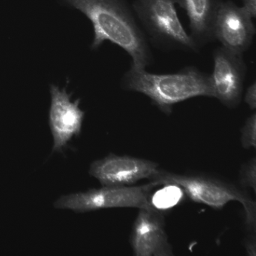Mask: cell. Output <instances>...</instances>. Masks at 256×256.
Listing matches in <instances>:
<instances>
[{"mask_svg":"<svg viewBox=\"0 0 256 256\" xmlns=\"http://www.w3.org/2000/svg\"><path fill=\"white\" fill-rule=\"evenodd\" d=\"M83 13L92 23L91 49L97 50L110 42L125 50L134 66L146 70L154 62L150 44L127 0H64Z\"/></svg>","mask_w":256,"mask_h":256,"instance_id":"cell-1","label":"cell"},{"mask_svg":"<svg viewBox=\"0 0 256 256\" xmlns=\"http://www.w3.org/2000/svg\"><path fill=\"white\" fill-rule=\"evenodd\" d=\"M126 91L143 94L166 115L174 107L197 97L214 98L210 74L196 66H187L173 74H154L131 64L121 79Z\"/></svg>","mask_w":256,"mask_h":256,"instance_id":"cell-2","label":"cell"},{"mask_svg":"<svg viewBox=\"0 0 256 256\" xmlns=\"http://www.w3.org/2000/svg\"><path fill=\"white\" fill-rule=\"evenodd\" d=\"M150 181L161 186L179 187L187 198L217 210L232 202H240L245 210L246 228L256 233V204L246 188L220 178L202 174L173 173L158 168Z\"/></svg>","mask_w":256,"mask_h":256,"instance_id":"cell-3","label":"cell"},{"mask_svg":"<svg viewBox=\"0 0 256 256\" xmlns=\"http://www.w3.org/2000/svg\"><path fill=\"white\" fill-rule=\"evenodd\" d=\"M132 7L150 44L156 48L198 52L180 20L175 0H134Z\"/></svg>","mask_w":256,"mask_h":256,"instance_id":"cell-4","label":"cell"},{"mask_svg":"<svg viewBox=\"0 0 256 256\" xmlns=\"http://www.w3.org/2000/svg\"><path fill=\"white\" fill-rule=\"evenodd\" d=\"M158 187L150 182L139 186H103L84 192L60 198L54 204L56 209L70 210L77 214L112 208H144L154 206V191Z\"/></svg>","mask_w":256,"mask_h":256,"instance_id":"cell-5","label":"cell"},{"mask_svg":"<svg viewBox=\"0 0 256 256\" xmlns=\"http://www.w3.org/2000/svg\"><path fill=\"white\" fill-rule=\"evenodd\" d=\"M214 70L210 77L214 98L228 108L238 107L242 102L247 66L244 55L234 53L224 47L212 53Z\"/></svg>","mask_w":256,"mask_h":256,"instance_id":"cell-6","label":"cell"},{"mask_svg":"<svg viewBox=\"0 0 256 256\" xmlns=\"http://www.w3.org/2000/svg\"><path fill=\"white\" fill-rule=\"evenodd\" d=\"M50 92L48 122L54 138L52 154H62L74 138L80 137L86 114L80 108V100L73 101L72 94L66 88L52 84Z\"/></svg>","mask_w":256,"mask_h":256,"instance_id":"cell-7","label":"cell"},{"mask_svg":"<svg viewBox=\"0 0 256 256\" xmlns=\"http://www.w3.org/2000/svg\"><path fill=\"white\" fill-rule=\"evenodd\" d=\"M166 211L156 206L139 210L130 245L136 256H172L173 247L166 233Z\"/></svg>","mask_w":256,"mask_h":256,"instance_id":"cell-8","label":"cell"},{"mask_svg":"<svg viewBox=\"0 0 256 256\" xmlns=\"http://www.w3.org/2000/svg\"><path fill=\"white\" fill-rule=\"evenodd\" d=\"M158 164L130 156L110 154L91 164L90 174L102 186H130L152 176Z\"/></svg>","mask_w":256,"mask_h":256,"instance_id":"cell-9","label":"cell"},{"mask_svg":"<svg viewBox=\"0 0 256 256\" xmlns=\"http://www.w3.org/2000/svg\"><path fill=\"white\" fill-rule=\"evenodd\" d=\"M256 34V26L250 14L233 1H223L216 19L215 40L224 48L244 55L252 46Z\"/></svg>","mask_w":256,"mask_h":256,"instance_id":"cell-10","label":"cell"},{"mask_svg":"<svg viewBox=\"0 0 256 256\" xmlns=\"http://www.w3.org/2000/svg\"><path fill=\"white\" fill-rule=\"evenodd\" d=\"M186 13L190 22V36L200 50L216 41V19L224 0H175Z\"/></svg>","mask_w":256,"mask_h":256,"instance_id":"cell-11","label":"cell"},{"mask_svg":"<svg viewBox=\"0 0 256 256\" xmlns=\"http://www.w3.org/2000/svg\"><path fill=\"white\" fill-rule=\"evenodd\" d=\"M241 144L244 149L256 148V114H253L247 120L241 130Z\"/></svg>","mask_w":256,"mask_h":256,"instance_id":"cell-12","label":"cell"},{"mask_svg":"<svg viewBox=\"0 0 256 256\" xmlns=\"http://www.w3.org/2000/svg\"><path fill=\"white\" fill-rule=\"evenodd\" d=\"M240 186L246 188L256 190V160L252 158L244 164L240 173Z\"/></svg>","mask_w":256,"mask_h":256,"instance_id":"cell-13","label":"cell"},{"mask_svg":"<svg viewBox=\"0 0 256 256\" xmlns=\"http://www.w3.org/2000/svg\"><path fill=\"white\" fill-rule=\"evenodd\" d=\"M244 101L248 104L251 110H254L256 108V82L250 85L247 89L245 94Z\"/></svg>","mask_w":256,"mask_h":256,"instance_id":"cell-14","label":"cell"},{"mask_svg":"<svg viewBox=\"0 0 256 256\" xmlns=\"http://www.w3.org/2000/svg\"><path fill=\"white\" fill-rule=\"evenodd\" d=\"M245 247L247 252L250 256H256V233H252V234L250 235V238L246 240Z\"/></svg>","mask_w":256,"mask_h":256,"instance_id":"cell-15","label":"cell"},{"mask_svg":"<svg viewBox=\"0 0 256 256\" xmlns=\"http://www.w3.org/2000/svg\"><path fill=\"white\" fill-rule=\"evenodd\" d=\"M242 8L253 19L256 18V0H242Z\"/></svg>","mask_w":256,"mask_h":256,"instance_id":"cell-16","label":"cell"}]
</instances>
